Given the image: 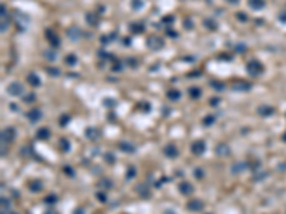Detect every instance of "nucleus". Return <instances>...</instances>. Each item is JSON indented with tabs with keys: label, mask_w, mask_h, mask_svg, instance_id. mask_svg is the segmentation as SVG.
<instances>
[{
	"label": "nucleus",
	"mask_w": 286,
	"mask_h": 214,
	"mask_svg": "<svg viewBox=\"0 0 286 214\" xmlns=\"http://www.w3.org/2000/svg\"><path fill=\"white\" fill-rule=\"evenodd\" d=\"M27 81H29L32 86H40V83H42L40 77L36 74V73H30V74L27 76Z\"/></svg>",
	"instance_id": "10"
},
{
	"label": "nucleus",
	"mask_w": 286,
	"mask_h": 214,
	"mask_svg": "<svg viewBox=\"0 0 286 214\" xmlns=\"http://www.w3.org/2000/svg\"><path fill=\"white\" fill-rule=\"evenodd\" d=\"M49 136H50V131L47 129H40L39 131H37V137H39L40 140H46V138H49Z\"/></svg>",
	"instance_id": "15"
},
{
	"label": "nucleus",
	"mask_w": 286,
	"mask_h": 214,
	"mask_svg": "<svg viewBox=\"0 0 286 214\" xmlns=\"http://www.w3.org/2000/svg\"><path fill=\"white\" fill-rule=\"evenodd\" d=\"M85 134H86V137H89V138H92V140H93L96 136H99V133H96V130L95 129H87Z\"/></svg>",
	"instance_id": "21"
},
{
	"label": "nucleus",
	"mask_w": 286,
	"mask_h": 214,
	"mask_svg": "<svg viewBox=\"0 0 286 214\" xmlns=\"http://www.w3.org/2000/svg\"><path fill=\"white\" fill-rule=\"evenodd\" d=\"M45 214H57V211L56 210H47Z\"/></svg>",
	"instance_id": "36"
},
{
	"label": "nucleus",
	"mask_w": 286,
	"mask_h": 214,
	"mask_svg": "<svg viewBox=\"0 0 286 214\" xmlns=\"http://www.w3.org/2000/svg\"><path fill=\"white\" fill-rule=\"evenodd\" d=\"M246 69H247V71H249L252 76H256V74H259V71H262V66H260V63L252 60V61H249V63H247Z\"/></svg>",
	"instance_id": "4"
},
{
	"label": "nucleus",
	"mask_w": 286,
	"mask_h": 214,
	"mask_svg": "<svg viewBox=\"0 0 286 214\" xmlns=\"http://www.w3.org/2000/svg\"><path fill=\"white\" fill-rule=\"evenodd\" d=\"M230 1H232V3H238L239 0H230Z\"/></svg>",
	"instance_id": "38"
},
{
	"label": "nucleus",
	"mask_w": 286,
	"mask_h": 214,
	"mask_svg": "<svg viewBox=\"0 0 286 214\" xmlns=\"http://www.w3.org/2000/svg\"><path fill=\"white\" fill-rule=\"evenodd\" d=\"M130 177H135V169H129V171H127V178H130Z\"/></svg>",
	"instance_id": "29"
},
{
	"label": "nucleus",
	"mask_w": 286,
	"mask_h": 214,
	"mask_svg": "<svg viewBox=\"0 0 286 214\" xmlns=\"http://www.w3.org/2000/svg\"><path fill=\"white\" fill-rule=\"evenodd\" d=\"M49 73H50V74H53V76H57V74H59V70H57V69H49Z\"/></svg>",
	"instance_id": "30"
},
{
	"label": "nucleus",
	"mask_w": 286,
	"mask_h": 214,
	"mask_svg": "<svg viewBox=\"0 0 286 214\" xmlns=\"http://www.w3.org/2000/svg\"><path fill=\"white\" fill-rule=\"evenodd\" d=\"M62 149L65 150V151L69 150V143H67V140H62Z\"/></svg>",
	"instance_id": "27"
},
{
	"label": "nucleus",
	"mask_w": 286,
	"mask_h": 214,
	"mask_svg": "<svg viewBox=\"0 0 286 214\" xmlns=\"http://www.w3.org/2000/svg\"><path fill=\"white\" fill-rule=\"evenodd\" d=\"M179 191H180L182 194H185V195H189L192 191H193L192 184H190V183H182V184L179 186Z\"/></svg>",
	"instance_id": "8"
},
{
	"label": "nucleus",
	"mask_w": 286,
	"mask_h": 214,
	"mask_svg": "<svg viewBox=\"0 0 286 214\" xmlns=\"http://www.w3.org/2000/svg\"><path fill=\"white\" fill-rule=\"evenodd\" d=\"M34 98H36V97H34V94H30V97H26V98H25V101H27V103H29V101H33Z\"/></svg>",
	"instance_id": "34"
},
{
	"label": "nucleus",
	"mask_w": 286,
	"mask_h": 214,
	"mask_svg": "<svg viewBox=\"0 0 286 214\" xmlns=\"http://www.w3.org/2000/svg\"><path fill=\"white\" fill-rule=\"evenodd\" d=\"M249 6L255 9V10H259V9L265 6V1L263 0H249Z\"/></svg>",
	"instance_id": "13"
},
{
	"label": "nucleus",
	"mask_w": 286,
	"mask_h": 214,
	"mask_svg": "<svg viewBox=\"0 0 286 214\" xmlns=\"http://www.w3.org/2000/svg\"><path fill=\"white\" fill-rule=\"evenodd\" d=\"M119 147H120V150H123V151H126V153H133V151H135V147H133L132 144H129L127 141L120 143Z\"/></svg>",
	"instance_id": "14"
},
{
	"label": "nucleus",
	"mask_w": 286,
	"mask_h": 214,
	"mask_svg": "<svg viewBox=\"0 0 286 214\" xmlns=\"http://www.w3.org/2000/svg\"><path fill=\"white\" fill-rule=\"evenodd\" d=\"M245 14H242V13H239L238 14V19H241V20H246V17H243Z\"/></svg>",
	"instance_id": "37"
},
{
	"label": "nucleus",
	"mask_w": 286,
	"mask_h": 214,
	"mask_svg": "<svg viewBox=\"0 0 286 214\" xmlns=\"http://www.w3.org/2000/svg\"><path fill=\"white\" fill-rule=\"evenodd\" d=\"M213 121H214V117L208 116L205 120H203V124H205V126H210V124H213Z\"/></svg>",
	"instance_id": "24"
},
{
	"label": "nucleus",
	"mask_w": 286,
	"mask_h": 214,
	"mask_svg": "<svg viewBox=\"0 0 286 214\" xmlns=\"http://www.w3.org/2000/svg\"><path fill=\"white\" fill-rule=\"evenodd\" d=\"M46 203H56V197L54 195H49V197H46Z\"/></svg>",
	"instance_id": "28"
},
{
	"label": "nucleus",
	"mask_w": 286,
	"mask_h": 214,
	"mask_svg": "<svg viewBox=\"0 0 286 214\" xmlns=\"http://www.w3.org/2000/svg\"><path fill=\"white\" fill-rule=\"evenodd\" d=\"M66 63H67L69 66H74L76 63H77V58H76L74 54H69V56L66 57Z\"/></svg>",
	"instance_id": "18"
},
{
	"label": "nucleus",
	"mask_w": 286,
	"mask_h": 214,
	"mask_svg": "<svg viewBox=\"0 0 286 214\" xmlns=\"http://www.w3.org/2000/svg\"><path fill=\"white\" fill-rule=\"evenodd\" d=\"M96 195L99 197V200H100V201H106V197H104V194H102V193H98Z\"/></svg>",
	"instance_id": "33"
},
{
	"label": "nucleus",
	"mask_w": 286,
	"mask_h": 214,
	"mask_svg": "<svg viewBox=\"0 0 286 214\" xmlns=\"http://www.w3.org/2000/svg\"><path fill=\"white\" fill-rule=\"evenodd\" d=\"M14 136H16V133H14L13 127H7V129H4L3 131H1V140H3V141H6V143L13 141Z\"/></svg>",
	"instance_id": "2"
},
{
	"label": "nucleus",
	"mask_w": 286,
	"mask_h": 214,
	"mask_svg": "<svg viewBox=\"0 0 286 214\" xmlns=\"http://www.w3.org/2000/svg\"><path fill=\"white\" fill-rule=\"evenodd\" d=\"M195 177L196 178H202V177H203V171L199 170V169H196L195 170Z\"/></svg>",
	"instance_id": "26"
},
{
	"label": "nucleus",
	"mask_w": 286,
	"mask_h": 214,
	"mask_svg": "<svg viewBox=\"0 0 286 214\" xmlns=\"http://www.w3.org/2000/svg\"><path fill=\"white\" fill-rule=\"evenodd\" d=\"M189 94H190L193 98H197L199 96H200V89H197V87H192V89L189 90Z\"/></svg>",
	"instance_id": "20"
},
{
	"label": "nucleus",
	"mask_w": 286,
	"mask_h": 214,
	"mask_svg": "<svg viewBox=\"0 0 286 214\" xmlns=\"http://www.w3.org/2000/svg\"><path fill=\"white\" fill-rule=\"evenodd\" d=\"M67 34H69L70 40H79V37H80V30H79L77 27H72V29H69Z\"/></svg>",
	"instance_id": "12"
},
{
	"label": "nucleus",
	"mask_w": 286,
	"mask_h": 214,
	"mask_svg": "<svg viewBox=\"0 0 286 214\" xmlns=\"http://www.w3.org/2000/svg\"><path fill=\"white\" fill-rule=\"evenodd\" d=\"M165 154L169 157V158H175V157H177V154H179V150L175 147V144H168V146L165 147Z\"/></svg>",
	"instance_id": "5"
},
{
	"label": "nucleus",
	"mask_w": 286,
	"mask_h": 214,
	"mask_svg": "<svg viewBox=\"0 0 286 214\" xmlns=\"http://www.w3.org/2000/svg\"><path fill=\"white\" fill-rule=\"evenodd\" d=\"M1 206H3V207H4V206H9V201L4 200V197L1 198Z\"/></svg>",
	"instance_id": "35"
},
{
	"label": "nucleus",
	"mask_w": 286,
	"mask_h": 214,
	"mask_svg": "<svg viewBox=\"0 0 286 214\" xmlns=\"http://www.w3.org/2000/svg\"><path fill=\"white\" fill-rule=\"evenodd\" d=\"M47 36H49V41H50V43H52V44L54 46V47H57L59 43H60L57 37H56V36H54L53 33H50V30H47Z\"/></svg>",
	"instance_id": "16"
},
{
	"label": "nucleus",
	"mask_w": 286,
	"mask_h": 214,
	"mask_svg": "<svg viewBox=\"0 0 286 214\" xmlns=\"http://www.w3.org/2000/svg\"><path fill=\"white\" fill-rule=\"evenodd\" d=\"M132 30H133V32H136V33H139V32H143V30H144V27L137 26V24H133V26H132Z\"/></svg>",
	"instance_id": "25"
},
{
	"label": "nucleus",
	"mask_w": 286,
	"mask_h": 214,
	"mask_svg": "<svg viewBox=\"0 0 286 214\" xmlns=\"http://www.w3.org/2000/svg\"><path fill=\"white\" fill-rule=\"evenodd\" d=\"M149 47H152L153 50L162 49V47H163V41L159 39V37H150V39H149Z\"/></svg>",
	"instance_id": "6"
},
{
	"label": "nucleus",
	"mask_w": 286,
	"mask_h": 214,
	"mask_svg": "<svg viewBox=\"0 0 286 214\" xmlns=\"http://www.w3.org/2000/svg\"><path fill=\"white\" fill-rule=\"evenodd\" d=\"M205 150H206V143L203 140H197L192 144V153H195V154H203Z\"/></svg>",
	"instance_id": "3"
},
{
	"label": "nucleus",
	"mask_w": 286,
	"mask_h": 214,
	"mask_svg": "<svg viewBox=\"0 0 286 214\" xmlns=\"http://www.w3.org/2000/svg\"><path fill=\"white\" fill-rule=\"evenodd\" d=\"M132 7H133L135 10H139V9L143 7V1L142 0H132Z\"/></svg>",
	"instance_id": "22"
},
{
	"label": "nucleus",
	"mask_w": 286,
	"mask_h": 214,
	"mask_svg": "<svg viewBox=\"0 0 286 214\" xmlns=\"http://www.w3.org/2000/svg\"><path fill=\"white\" fill-rule=\"evenodd\" d=\"M69 121V118H67V116H65V117H62V120H60V124L63 126V124H66Z\"/></svg>",
	"instance_id": "32"
},
{
	"label": "nucleus",
	"mask_w": 286,
	"mask_h": 214,
	"mask_svg": "<svg viewBox=\"0 0 286 214\" xmlns=\"http://www.w3.org/2000/svg\"><path fill=\"white\" fill-rule=\"evenodd\" d=\"M206 24H209V26H210L209 29H213V30L216 29V27H214V26H216V24H214V21H210V20H208V21H206Z\"/></svg>",
	"instance_id": "31"
},
{
	"label": "nucleus",
	"mask_w": 286,
	"mask_h": 214,
	"mask_svg": "<svg viewBox=\"0 0 286 214\" xmlns=\"http://www.w3.org/2000/svg\"><path fill=\"white\" fill-rule=\"evenodd\" d=\"M202 207H203V204L199 200H190L188 203V208L192 210V211H199Z\"/></svg>",
	"instance_id": "9"
},
{
	"label": "nucleus",
	"mask_w": 286,
	"mask_h": 214,
	"mask_svg": "<svg viewBox=\"0 0 286 214\" xmlns=\"http://www.w3.org/2000/svg\"><path fill=\"white\" fill-rule=\"evenodd\" d=\"M233 89L235 90H246V89H249V86H246L245 83H239V84H235Z\"/></svg>",
	"instance_id": "23"
},
{
	"label": "nucleus",
	"mask_w": 286,
	"mask_h": 214,
	"mask_svg": "<svg viewBox=\"0 0 286 214\" xmlns=\"http://www.w3.org/2000/svg\"><path fill=\"white\" fill-rule=\"evenodd\" d=\"M27 117L32 120L33 123H34V121H37L40 117H42V111H40L39 109H32V110L27 113Z\"/></svg>",
	"instance_id": "7"
},
{
	"label": "nucleus",
	"mask_w": 286,
	"mask_h": 214,
	"mask_svg": "<svg viewBox=\"0 0 286 214\" xmlns=\"http://www.w3.org/2000/svg\"><path fill=\"white\" fill-rule=\"evenodd\" d=\"M168 97L170 98V100H179V97H180V93L177 90H169L168 91Z\"/></svg>",
	"instance_id": "17"
},
{
	"label": "nucleus",
	"mask_w": 286,
	"mask_h": 214,
	"mask_svg": "<svg viewBox=\"0 0 286 214\" xmlns=\"http://www.w3.org/2000/svg\"><path fill=\"white\" fill-rule=\"evenodd\" d=\"M216 153H217L219 156H228L229 153H230V150H229L228 144H219V146L216 147Z\"/></svg>",
	"instance_id": "11"
},
{
	"label": "nucleus",
	"mask_w": 286,
	"mask_h": 214,
	"mask_svg": "<svg viewBox=\"0 0 286 214\" xmlns=\"http://www.w3.org/2000/svg\"><path fill=\"white\" fill-rule=\"evenodd\" d=\"M7 93H9L10 96H20V94L23 93V86L20 84V83H17V81H13V83H10L9 87H7Z\"/></svg>",
	"instance_id": "1"
},
{
	"label": "nucleus",
	"mask_w": 286,
	"mask_h": 214,
	"mask_svg": "<svg viewBox=\"0 0 286 214\" xmlns=\"http://www.w3.org/2000/svg\"><path fill=\"white\" fill-rule=\"evenodd\" d=\"M30 190H32V191H40V190H42V183L32 181L30 183Z\"/></svg>",
	"instance_id": "19"
}]
</instances>
